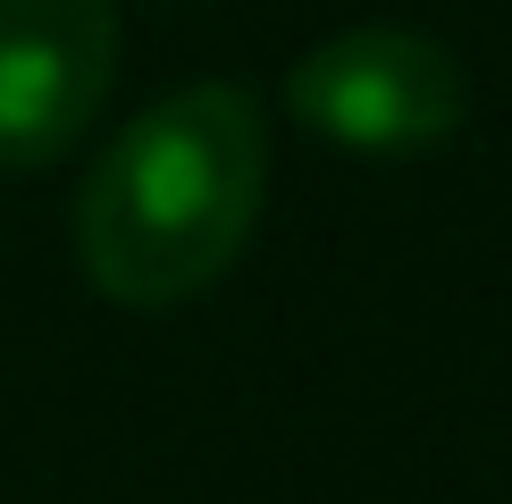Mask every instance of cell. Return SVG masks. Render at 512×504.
<instances>
[{"instance_id": "obj_1", "label": "cell", "mask_w": 512, "mask_h": 504, "mask_svg": "<svg viewBox=\"0 0 512 504\" xmlns=\"http://www.w3.org/2000/svg\"><path fill=\"white\" fill-rule=\"evenodd\" d=\"M261 177L269 126L244 84H185L152 101L84 185V278L126 311H168L202 294L261 219Z\"/></svg>"}, {"instance_id": "obj_2", "label": "cell", "mask_w": 512, "mask_h": 504, "mask_svg": "<svg viewBox=\"0 0 512 504\" xmlns=\"http://www.w3.org/2000/svg\"><path fill=\"white\" fill-rule=\"evenodd\" d=\"M286 110L345 152H429L462 126V68L420 26H345L294 59Z\"/></svg>"}, {"instance_id": "obj_3", "label": "cell", "mask_w": 512, "mask_h": 504, "mask_svg": "<svg viewBox=\"0 0 512 504\" xmlns=\"http://www.w3.org/2000/svg\"><path fill=\"white\" fill-rule=\"evenodd\" d=\"M118 76V0H0V168H51Z\"/></svg>"}]
</instances>
